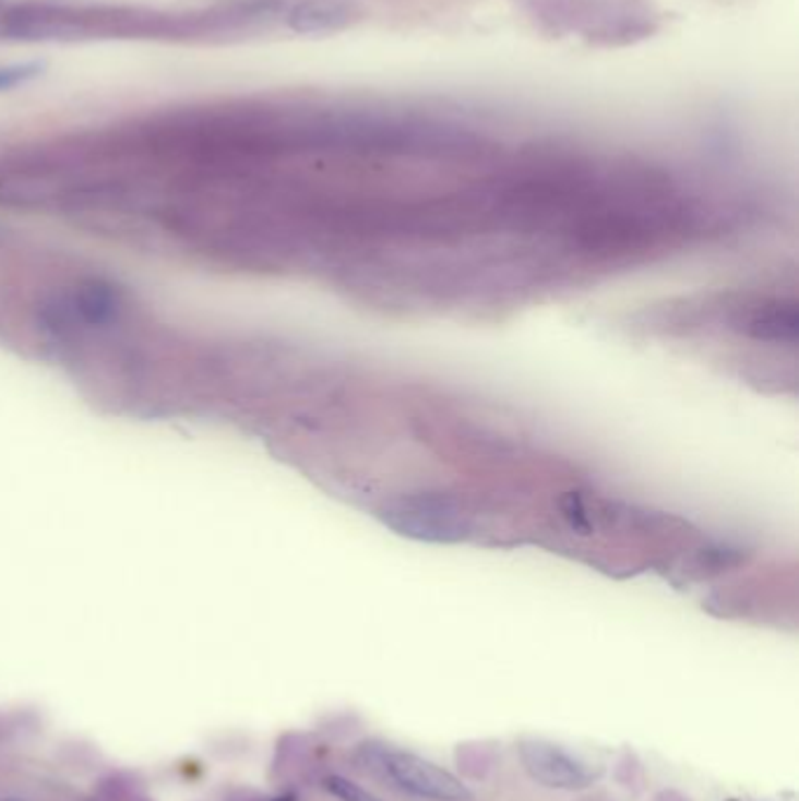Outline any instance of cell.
<instances>
[{
    "label": "cell",
    "instance_id": "1",
    "mask_svg": "<svg viewBox=\"0 0 799 801\" xmlns=\"http://www.w3.org/2000/svg\"><path fill=\"white\" fill-rule=\"evenodd\" d=\"M380 768L385 776L404 790L418 799L427 801H474V794L460 778L445 772L420 755L404 750H382Z\"/></svg>",
    "mask_w": 799,
    "mask_h": 801
},
{
    "label": "cell",
    "instance_id": "2",
    "mask_svg": "<svg viewBox=\"0 0 799 801\" xmlns=\"http://www.w3.org/2000/svg\"><path fill=\"white\" fill-rule=\"evenodd\" d=\"M518 755L525 772L545 788L584 790L591 785V772L586 764L549 741H523Z\"/></svg>",
    "mask_w": 799,
    "mask_h": 801
},
{
    "label": "cell",
    "instance_id": "3",
    "mask_svg": "<svg viewBox=\"0 0 799 801\" xmlns=\"http://www.w3.org/2000/svg\"><path fill=\"white\" fill-rule=\"evenodd\" d=\"M45 71L43 61H22V63H8V67H0V92H10L17 89L31 80L40 77Z\"/></svg>",
    "mask_w": 799,
    "mask_h": 801
},
{
    "label": "cell",
    "instance_id": "4",
    "mask_svg": "<svg viewBox=\"0 0 799 801\" xmlns=\"http://www.w3.org/2000/svg\"><path fill=\"white\" fill-rule=\"evenodd\" d=\"M326 790L341 801H382L373 792L359 788L357 782H351L343 776H331L326 778Z\"/></svg>",
    "mask_w": 799,
    "mask_h": 801
},
{
    "label": "cell",
    "instance_id": "5",
    "mask_svg": "<svg viewBox=\"0 0 799 801\" xmlns=\"http://www.w3.org/2000/svg\"><path fill=\"white\" fill-rule=\"evenodd\" d=\"M273 801H294V797H279V799H273Z\"/></svg>",
    "mask_w": 799,
    "mask_h": 801
}]
</instances>
